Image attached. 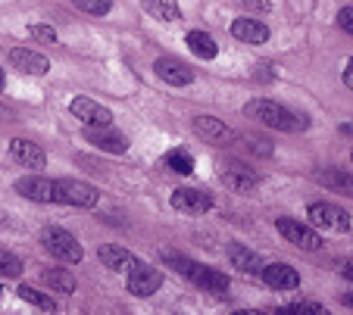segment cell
Instances as JSON below:
<instances>
[{"label":"cell","instance_id":"obj_1","mask_svg":"<svg viewBox=\"0 0 353 315\" xmlns=\"http://www.w3.org/2000/svg\"><path fill=\"white\" fill-rule=\"evenodd\" d=\"M244 116L247 119H256L260 125H266V128H275V131H303V128L310 125L307 122V116H297V113H291L288 107H281V103H275V100H250V103H244Z\"/></svg>","mask_w":353,"mask_h":315},{"label":"cell","instance_id":"obj_2","mask_svg":"<svg viewBox=\"0 0 353 315\" xmlns=\"http://www.w3.org/2000/svg\"><path fill=\"white\" fill-rule=\"evenodd\" d=\"M163 259H166L179 275H185L191 284H197L200 290H207V294H213V296L228 294V278L222 275V272H216V268L200 265V262L185 259V256H179V253H163Z\"/></svg>","mask_w":353,"mask_h":315},{"label":"cell","instance_id":"obj_3","mask_svg":"<svg viewBox=\"0 0 353 315\" xmlns=\"http://www.w3.org/2000/svg\"><path fill=\"white\" fill-rule=\"evenodd\" d=\"M41 243H44V250L50 256H57L60 262H69V265H79V262L85 259L81 243L75 241L66 228H44L41 231Z\"/></svg>","mask_w":353,"mask_h":315},{"label":"cell","instance_id":"obj_4","mask_svg":"<svg viewBox=\"0 0 353 315\" xmlns=\"http://www.w3.org/2000/svg\"><path fill=\"white\" fill-rule=\"evenodd\" d=\"M54 197H57V203L81 206V209L97 206V200H100L97 188H91V184H85V182H72V178H60V182H54Z\"/></svg>","mask_w":353,"mask_h":315},{"label":"cell","instance_id":"obj_5","mask_svg":"<svg viewBox=\"0 0 353 315\" xmlns=\"http://www.w3.org/2000/svg\"><path fill=\"white\" fill-rule=\"evenodd\" d=\"M307 215L313 225H319V228H325V231H338V235L350 231V225H353L350 213H344V209L334 206V203H310Z\"/></svg>","mask_w":353,"mask_h":315},{"label":"cell","instance_id":"obj_6","mask_svg":"<svg viewBox=\"0 0 353 315\" xmlns=\"http://www.w3.org/2000/svg\"><path fill=\"white\" fill-rule=\"evenodd\" d=\"M275 228H279V235L285 237L288 243H294V247L300 250H319L322 247V237L316 235L313 228H307V225H300L297 219H275Z\"/></svg>","mask_w":353,"mask_h":315},{"label":"cell","instance_id":"obj_7","mask_svg":"<svg viewBox=\"0 0 353 315\" xmlns=\"http://www.w3.org/2000/svg\"><path fill=\"white\" fill-rule=\"evenodd\" d=\"M69 113H72L75 119H79L85 128H103V125H113V113H110L107 107H100V103H94L91 97H75V100L69 103Z\"/></svg>","mask_w":353,"mask_h":315},{"label":"cell","instance_id":"obj_8","mask_svg":"<svg viewBox=\"0 0 353 315\" xmlns=\"http://www.w3.org/2000/svg\"><path fill=\"white\" fill-rule=\"evenodd\" d=\"M219 178H222V184H225V188L238 191V194H244V191H254L256 184H260V175L250 172V166H247V162H238V160L222 162Z\"/></svg>","mask_w":353,"mask_h":315},{"label":"cell","instance_id":"obj_9","mask_svg":"<svg viewBox=\"0 0 353 315\" xmlns=\"http://www.w3.org/2000/svg\"><path fill=\"white\" fill-rule=\"evenodd\" d=\"M125 284H128V294H134V296H154L157 290L163 287V275L157 268L141 262L138 268H132L125 275Z\"/></svg>","mask_w":353,"mask_h":315},{"label":"cell","instance_id":"obj_10","mask_svg":"<svg viewBox=\"0 0 353 315\" xmlns=\"http://www.w3.org/2000/svg\"><path fill=\"white\" fill-rule=\"evenodd\" d=\"M172 206L185 215H200V213H210V209H213V197L200 188H179L172 194Z\"/></svg>","mask_w":353,"mask_h":315},{"label":"cell","instance_id":"obj_11","mask_svg":"<svg viewBox=\"0 0 353 315\" xmlns=\"http://www.w3.org/2000/svg\"><path fill=\"white\" fill-rule=\"evenodd\" d=\"M97 259L110 268V272H119V275H128L132 268L141 265V259L134 253H128L125 247H116V243H103L97 250Z\"/></svg>","mask_w":353,"mask_h":315},{"label":"cell","instance_id":"obj_12","mask_svg":"<svg viewBox=\"0 0 353 315\" xmlns=\"http://www.w3.org/2000/svg\"><path fill=\"white\" fill-rule=\"evenodd\" d=\"M16 194L28 197V200H34V203H57L54 182L44 178V175H26V178H19V182H16Z\"/></svg>","mask_w":353,"mask_h":315},{"label":"cell","instance_id":"obj_13","mask_svg":"<svg viewBox=\"0 0 353 315\" xmlns=\"http://www.w3.org/2000/svg\"><path fill=\"white\" fill-rule=\"evenodd\" d=\"M260 278L275 290H297L300 287V275L297 268H291L288 262H272V265H263Z\"/></svg>","mask_w":353,"mask_h":315},{"label":"cell","instance_id":"obj_14","mask_svg":"<svg viewBox=\"0 0 353 315\" xmlns=\"http://www.w3.org/2000/svg\"><path fill=\"white\" fill-rule=\"evenodd\" d=\"M154 72L160 75L166 85H172V87H188L194 81V72L185 66V63H179V60H172V56H160V60L154 63Z\"/></svg>","mask_w":353,"mask_h":315},{"label":"cell","instance_id":"obj_15","mask_svg":"<svg viewBox=\"0 0 353 315\" xmlns=\"http://www.w3.org/2000/svg\"><path fill=\"white\" fill-rule=\"evenodd\" d=\"M85 138L94 144V147L103 150V153H125V150H128V138H125V134H119V131H113L110 125L88 128Z\"/></svg>","mask_w":353,"mask_h":315},{"label":"cell","instance_id":"obj_16","mask_svg":"<svg viewBox=\"0 0 353 315\" xmlns=\"http://www.w3.org/2000/svg\"><path fill=\"white\" fill-rule=\"evenodd\" d=\"M10 156H13L16 162H22L26 169H44L47 166L44 150H41L38 144L26 141V138H13V141H10Z\"/></svg>","mask_w":353,"mask_h":315},{"label":"cell","instance_id":"obj_17","mask_svg":"<svg viewBox=\"0 0 353 315\" xmlns=\"http://www.w3.org/2000/svg\"><path fill=\"white\" fill-rule=\"evenodd\" d=\"M232 34L238 41H244V44H266L269 41V28L263 25V22L250 19V16H241V19L232 22Z\"/></svg>","mask_w":353,"mask_h":315},{"label":"cell","instance_id":"obj_18","mask_svg":"<svg viewBox=\"0 0 353 315\" xmlns=\"http://www.w3.org/2000/svg\"><path fill=\"white\" fill-rule=\"evenodd\" d=\"M10 63H13V66L19 69V72H26V75H44L47 69H50L47 56L34 54V50H28V47H16V50H10Z\"/></svg>","mask_w":353,"mask_h":315},{"label":"cell","instance_id":"obj_19","mask_svg":"<svg viewBox=\"0 0 353 315\" xmlns=\"http://www.w3.org/2000/svg\"><path fill=\"white\" fill-rule=\"evenodd\" d=\"M228 259H232V268H238L244 275H260L263 272V259L254 250H247L244 243H228Z\"/></svg>","mask_w":353,"mask_h":315},{"label":"cell","instance_id":"obj_20","mask_svg":"<svg viewBox=\"0 0 353 315\" xmlns=\"http://www.w3.org/2000/svg\"><path fill=\"white\" fill-rule=\"evenodd\" d=\"M316 182H319L322 188L334 191V194L353 197V172H344V169H325V172H316Z\"/></svg>","mask_w":353,"mask_h":315},{"label":"cell","instance_id":"obj_21","mask_svg":"<svg viewBox=\"0 0 353 315\" xmlns=\"http://www.w3.org/2000/svg\"><path fill=\"white\" fill-rule=\"evenodd\" d=\"M194 131H197L200 138L213 141V144L228 141V138H232V131H228V128L222 125V122L216 119V116H197V119H194Z\"/></svg>","mask_w":353,"mask_h":315},{"label":"cell","instance_id":"obj_22","mask_svg":"<svg viewBox=\"0 0 353 315\" xmlns=\"http://www.w3.org/2000/svg\"><path fill=\"white\" fill-rule=\"evenodd\" d=\"M185 41H188V50H191L194 56H200V60H216V56H219V44H216L207 32H188Z\"/></svg>","mask_w":353,"mask_h":315},{"label":"cell","instance_id":"obj_23","mask_svg":"<svg viewBox=\"0 0 353 315\" xmlns=\"http://www.w3.org/2000/svg\"><path fill=\"white\" fill-rule=\"evenodd\" d=\"M144 13H150L160 22H179L181 19V10L175 0H144Z\"/></svg>","mask_w":353,"mask_h":315},{"label":"cell","instance_id":"obj_24","mask_svg":"<svg viewBox=\"0 0 353 315\" xmlns=\"http://www.w3.org/2000/svg\"><path fill=\"white\" fill-rule=\"evenodd\" d=\"M41 281L50 284V287L60 290V294H75V278L69 275V272H63V268H50V272H41Z\"/></svg>","mask_w":353,"mask_h":315},{"label":"cell","instance_id":"obj_25","mask_svg":"<svg viewBox=\"0 0 353 315\" xmlns=\"http://www.w3.org/2000/svg\"><path fill=\"white\" fill-rule=\"evenodd\" d=\"M16 294L22 296L26 303H32V306H38V309H44V312H54L57 309V300L50 294H41V290H34V287H28V284H22Z\"/></svg>","mask_w":353,"mask_h":315},{"label":"cell","instance_id":"obj_26","mask_svg":"<svg viewBox=\"0 0 353 315\" xmlns=\"http://www.w3.org/2000/svg\"><path fill=\"white\" fill-rule=\"evenodd\" d=\"M22 275V259L10 250H0V278H19Z\"/></svg>","mask_w":353,"mask_h":315},{"label":"cell","instance_id":"obj_27","mask_svg":"<svg viewBox=\"0 0 353 315\" xmlns=\"http://www.w3.org/2000/svg\"><path fill=\"white\" fill-rule=\"evenodd\" d=\"M72 7L91 16H107L113 10V0H72Z\"/></svg>","mask_w":353,"mask_h":315},{"label":"cell","instance_id":"obj_28","mask_svg":"<svg viewBox=\"0 0 353 315\" xmlns=\"http://www.w3.org/2000/svg\"><path fill=\"white\" fill-rule=\"evenodd\" d=\"M166 162H169V169L179 172V175H191L194 172V160L185 153V150H172V153L166 156Z\"/></svg>","mask_w":353,"mask_h":315},{"label":"cell","instance_id":"obj_29","mask_svg":"<svg viewBox=\"0 0 353 315\" xmlns=\"http://www.w3.org/2000/svg\"><path fill=\"white\" fill-rule=\"evenodd\" d=\"M232 7H238L241 13H247V16H254V13H269L272 10V3L269 0H232Z\"/></svg>","mask_w":353,"mask_h":315},{"label":"cell","instance_id":"obj_30","mask_svg":"<svg viewBox=\"0 0 353 315\" xmlns=\"http://www.w3.org/2000/svg\"><path fill=\"white\" fill-rule=\"evenodd\" d=\"M281 312H313V315H325V306H319V303H307V300H297V303H288V306H281Z\"/></svg>","mask_w":353,"mask_h":315},{"label":"cell","instance_id":"obj_31","mask_svg":"<svg viewBox=\"0 0 353 315\" xmlns=\"http://www.w3.org/2000/svg\"><path fill=\"white\" fill-rule=\"evenodd\" d=\"M28 34L38 38V41H44V44H57V32L50 25H32L28 28Z\"/></svg>","mask_w":353,"mask_h":315},{"label":"cell","instance_id":"obj_32","mask_svg":"<svg viewBox=\"0 0 353 315\" xmlns=\"http://www.w3.org/2000/svg\"><path fill=\"white\" fill-rule=\"evenodd\" d=\"M338 25L344 28L347 34H353V7H344V10H341V13H338Z\"/></svg>","mask_w":353,"mask_h":315},{"label":"cell","instance_id":"obj_33","mask_svg":"<svg viewBox=\"0 0 353 315\" xmlns=\"http://www.w3.org/2000/svg\"><path fill=\"white\" fill-rule=\"evenodd\" d=\"M344 85L353 91V56L347 60V66H344Z\"/></svg>","mask_w":353,"mask_h":315},{"label":"cell","instance_id":"obj_34","mask_svg":"<svg viewBox=\"0 0 353 315\" xmlns=\"http://www.w3.org/2000/svg\"><path fill=\"white\" fill-rule=\"evenodd\" d=\"M341 275H344L347 281H353V262H347V265H344V272H341Z\"/></svg>","mask_w":353,"mask_h":315},{"label":"cell","instance_id":"obj_35","mask_svg":"<svg viewBox=\"0 0 353 315\" xmlns=\"http://www.w3.org/2000/svg\"><path fill=\"white\" fill-rule=\"evenodd\" d=\"M7 85V75H3V69H0V87Z\"/></svg>","mask_w":353,"mask_h":315},{"label":"cell","instance_id":"obj_36","mask_svg":"<svg viewBox=\"0 0 353 315\" xmlns=\"http://www.w3.org/2000/svg\"><path fill=\"white\" fill-rule=\"evenodd\" d=\"M344 303H347V306L353 309V294H350V296H344Z\"/></svg>","mask_w":353,"mask_h":315},{"label":"cell","instance_id":"obj_37","mask_svg":"<svg viewBox=\"0 0 353 315\" xmlns=\"http://www.w3.org/2000/svg\"><path fill=\"white\" fill-rule=\"evenodd\" d=\"M350 160H353V153H350Z\"/></svg>","mask_w":353,"mask_h":315}]
</instances>
